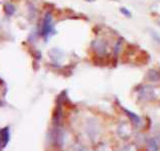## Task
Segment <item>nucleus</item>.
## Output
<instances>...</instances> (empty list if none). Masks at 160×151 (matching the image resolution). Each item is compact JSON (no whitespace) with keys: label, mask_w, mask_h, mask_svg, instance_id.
I'll return each mask as SVG.
<instances>
[{"label":"nucleus","mask_w":160,"mask_h":151,"mask_svg":"<svg viewBox=\"0 0 160 151\" xmlns=\"http://www.w3.org/2000/svg\"><path fill=\"white\" fill-rule=\"evenodd\" d=\"M9 141V129L3 128L0 130V148H4Z\"/></svg>","instance_id":"f257e3e1"}]
</instances>
